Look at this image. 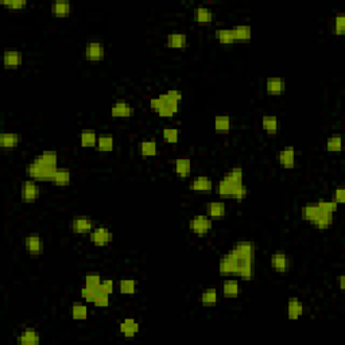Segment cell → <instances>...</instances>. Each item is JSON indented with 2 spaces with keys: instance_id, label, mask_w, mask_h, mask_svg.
<instances>
[{
  "instance_id": "obj_1",
  "label": "cell",
  "mask_w": 345,
  "mask_h": 345,
  "mask_svg": "<svg viewBox=\"0 0 345 345\" xmlns=\"http://www.w3.org/2000/svg\"><path fill=\"white\" fill-rule=\"evenodd\" d=\"M255 245L252 242H239L221 256L218 264V273L221 276L235 275L245 280L254 276Z\"/></svg>"
},
{
  "instance_id": "obj_2",
  "label": "cell",
  "mask_w": 345,
  "mask_h": 345,
  "mask_svg": "<svg viewBox=\"0 0 345 345\" xmlns=\"http://www.w3.org/2000/svg\"><path fill=\"white\" fill-rule=\"evenodd\" d=\"M337 207L339 205L332 200H320L317 203L306 204L301 209V217L317 229H328L333 224V214L336 213Z\"/></svg>"
},
{
  "instance_id": "obj_3",
  "label": "cell",
  "mask_w": 345,
  "mask_h": 345,
  "mask_svg": "<svg viewBox=\"0 0 345 345\" xmlns=\"http://www.w3.org/2000/svg\"><path fill=\"white\" fill-rule=\"evenodd\" d=\"M217 193L221 200H245L248 190L243 183V169L236 166L228 170L218 182Z\"/></svg>"
},
{
  "instance_id": "obj_4",
  "label": "cell",
  "mask_w": 345,
  "mask_h": 345,
  "mask_svg": "<svg viewBox=\"0 0 345 345\" xmlns=\"http://www.w3.org/2000/svg\"><path fill=\"white\" fill-rule=\"evenodd\" d=\"M182 92L178 89H170L166 93L154 97L150 100V108L157 112L161 117L175 116L179 109V102L182 100Z\"/></svg>"
},
{
  "instance_id": "obj_5",
  "label": "cell",
  "mask_w": 345,
  "mask_h": 345,
  "mask_svg": "<svg viewBox=\"0 0 345 345\" xmlns=\"http://www.w3.org/2000/svg\"><path fill=\"white\" fill-rule=\"evenodd\" d=\"M57 169L46 168V166L41 165L38 161L33 159V161L27 165L26 172H27V177L30 178V179H34L36 182H51L54 175H56Z\"/></svg>"
},
{
  "instance_id": "obj_6",
  "label": "cell",
  "mask_w": 345,
  "mask_h": 345,
  "mask_svg": "<svg viewBox=\"0 0 345 345\" xmlns=\"http://www.w3.org/2000/svg\"><path fill=\"white\" fill-rule=\"evenodd\" d=\"M213 227V220H210L205 214H198L196 217L190 218L189 221V229L190 232L198 235V236H205L210 232Z\"/></svg>"
},
{
  "instance_id": "obj_7",
  "label": "cell",
  "mask_w": 345,
  "mask_h": 345,
  "mask_svg": "<svg viewBox=\"0 0 345 345\" xmlns=\"http://www.w3.org/2000/svg\"><path fill=\"white\" fill-rule=\"evenodd\" d=\"M89 240L96 247H105L113 242V234L105 227H95V229L89 234Z\"/></svg>"
},
{
  "instance_id": "obj_8",
  "label": "cell",
  "mask_w": 345,
  "mask_h": 345,
  "mask_svg": "<svg viewBox=\"0 0 345 345\" xmlns=\"http://www.w3.org/2000/svg\"><path fill=\"white\" fill-rule=\"evenodd\" d=\"M41 196V189L39 185L34 179H27L22 183L21 186V198L25 203H35L36 200Z\"/></svg>"
},
{
  "instance_id": "obj_9",
  "label": "cell",
  "mask_w": 345,
  "mask_h": 345,
  "mask_svg": "<svg viewBox=\"0 0 345 345\" xmlns=\"http://www.w3.org/2000/svg\"><path fill=\"white\" fill-rule=\"evenodd\" d=\"M270 264L274 271L279 274H286L291 269V258L286 252H274L270 258Z\"/></svg>"
},
{
  "instance_id": "obj_10",
  "label": "cell",
  "mask_w": 345,
  "mask_h": 345,
  "mask_svg": "<svg viewBox=\"0 0 345 345\" xmlns=\"http://www.w3.org/2000/svg\"><path fill=\"white\" fill-rule=\"evenodd\" d=\"M84 57L88 61L99 62L105 57V47L100 41H91L84 49Z\"/></svg>"
},
{
  "instance_id": "obj_11",
  "label": "cell",
  "mask_w": 345,
  "mask_h": 345,
  "mask_svg": "<svg viewBox=\"0 0 345 345\" xmlns=\"http://www.w3.org/2000/svg\"><path fill=\"white\" fill-rule=\"evenodd\" d=\"M95 227H96L95 221L88 217H76L73 218L70 223L71 231L77 235L91 234L92 231L95 229Z\"/></svg>"
},
{
  "instance_id": "obj_12",
  "label": "cell",
  "mask_w": 345,
  "mask_h": 345,
  "mask_svg": "<svg viewBox=\"0 0 345 345\" xmlns=\"http://www.w3.org/2000/svg\"><path fill=\"white\" fill-rule=\"evenodd\" d=\"M134 113H135V108L132 107L130 103L120 100V102H116L112 104V117H116V119H128V117L134 116Z\"/></svg>"
},
{
  "instance_id": "obj_13",
  "label": "cell",
  "mask_w": 345,
  "mask_h": 345,
  "mask_svg": "<svg viewBox=\"0 0 345 345\" xmlns=\"http://www.w3.org/2000/svg\"><path fill=\"white\" fill-rule=\"evenodd\" d=\"M23 62V56L19 50L15 49H7L3 54V64H4L5 69L8 70H14L18 69Z\"/></svg>"
},
{
  "instance_id": "obj_14",
  "label": "cell",
  "mask_w": 345,
  "mask_h": 345,
  "mask_svg": "<svg viewBox=\"0 0 345 345\" xmlns=\"http://www.w3.org/2000/svg\"><path fill=\"white\" fill-rule=\"evenodd\" d=\"M26 251L33 256H38L43 252V243L38 234H29L25 240Z\"/></svg>"
},
{
  "instance_id": "obj_15",
  "label": "cell",
  "mask_w": 345,
  "mask_h": 345,
  "mask_svg": "<svg viewBox=\"0 0 345 345\" xmlns=\"http://www.w3.org/2000/svg\"><path fill=\"white\" fill-rule=\"evenodd\" d=\"M286 91V81L282 77H269L266 80V92L271 96H280Z\"/></svg>"
},
{
  "instance_id": "obj_16",
  "label": "cell",
  "mask_w": 345,
  "mask_h": 345,
  "mask_svg": "<svg viewBox=\"0 0 345 345\" xmlns=\"http://www.w3.org/2000/svg\"><path fill=\"white\" fill-rule=\"evenodd\" d=\"M16 343L19 345H38L41 343V336L33 328H26L18 335Z\"/></svg>"
},
{
  "instance_id": "obj_17",
  "label": "cell",
  "mask_w": 345,
  "mask_h": 345,
  "mask_svg": "<svg viewBox=\"0 0 345 345\" xmlns=\"http://www.w3.org/2000/svg\"><path fill=\"white\" fill-rule=\"evenodd\" d=\"M139 330H140V325L135 318H124L119 324V332L127 339L135 337L139 333Z\"/></svg>"
},
{
  "instance_id": "obj_18",
  "label": "cell",
  "mask_w": 345,
  "mask_h": 345,
  "mask_svg": "<svg viewBox=\"0 0 345 345\" xmlns=\"http://www.w3.org/2000/svg\"><path fill=\"white\" fill-rule=\"evenodd\" d=\"M227 213V207L223 201H210L207 204V216L210 220H223Z\"/></svg>"
},
{
  "instance_id": "obj_19",
  "label": "cell",
  "mask_w": 345,
  "mask_h": 345,
  "mask_svg": "<svg viewBox=\"0 0 345 345\" xmlns=\"http://www.w3.org/2000/svg\"><path fill=\"white\" fill-rule=\"evenodd\" d=\"M278 162L284 169H293L295 166V148L291 146H286L278 154Z\"/></svg>"
},
{
  "instance_id": "obj_20",
  "label": "cell",
  "mask_w": 345,
  "mask_h": 345,
  "mask_svg": "<svg viewBox=\"0 0 345 345\" xmlns=\"http://www.w3.org/2000/svg\"><path fill=\"white\" fill-rule=\"evenodd\" d=\"M174 172L179 178H188L192 172V161L190 158L181 157L174 161Z\"/></svg>"
},
{
  "instance_id": "obj_21",
  "label": "cell",
  "mask_w": 345,
  "mask_h": 345,
  "mask_svg": "<svg viewBox=\"0 0 345 345\" xmlns=\"http://www.w3.org/2000/svg\"><path fill=\"white\" fill-rule=\"evenodd\" d=\"M189 189L194 190V192H212L213 190V181L209 177L200 175L189 183Z\"/></svg>"
},
{
  "instance_id": "obj_22",
  "label": "cell",
  "mask_w": 345,
  "mask_h": 345,
  "mask_svg": "<svg viewBox=\"0 0 345 345\" xmlns=\"http://www.w3.org/2000/svg\"><path fill=\"white\" fill-rule=\"evenodd\" d=\"M166 45L170 49H185L188 45V36L183 33H172L166 38Z\"/></svg>"
},
{
  "instance_id": "obj_23",
  "label": "cell",
  "mask_w": 345,
  "mask_h": 345,
  "mask_svg": "<svg viewBox=\"0 0 345 345\" xmlns=\"http://www.w3.org/2000/svg\"><path fill=\"white\" fill-rule=\"evenodd\" d=\"M21 143V137L15 132H3L0 134V147L12 150L19 146Z\"/></svg>"
},
{
  "instance_id": "obj_24",
  "label": "cell",
  "mask_w": 345,
  "mask_h": 345,
  "mask_svg": "<svg viewBox=\"0 0 345 345\" xmlns=\"http://www.w3.org/2000/svg\"><path fill=\"white\" fill-rule=\"evenodd\" d=\"M51 14L57 18H66L71 14V4L68 0H58L51 4Z\"/></svg>"
},
{
  "instance_id": "obj_25",
  "label": "cell",
  "mask_w": 345,
  "mask_h": 345,
  "mask_svg": "<svg viewBox=\"0 0 345 345\" xmlns=\"http://www.w3.org/2000/svg\"><path fill=\"white\" fill-rule=\"evenodd\" d=\"M221 291L225 298H236L240 295V283L236 279H227L223 282Z\"/></svg>"
},
{
  "instance_id": "obj_26",
  "label": "cell",
  "mask_w": 345,
  "mask_h": 345,
  "mask_svg": "<svg viewBox=\"0 0 345 345\" xmlns=\"http://www.w3.org/2000/svg\"><path fill=\"white\" fill-rule=\"evenodd\" d=\"M218 301V293L214 287H209L205 289L200 295V302L204 308H213L217 305Z\"/></svg>"
},
{
  "instance_id": "obj_27",
  "label": "cell",
  "mask_w": 345,
  "mask_h": 345,
  "mask_svg": "<svg viewBox=\"0 0 345 345\" xmlns=\"http://www.w3.org/2000/svg\"><path fill=\"white\" fill-rule=\"evenodd\" d=\"M304 314V306L297 297H291L287 302V317L289 320H298Z\"/></svg>"
},
{
  "instance_id": "obj_28",
  "label": "cell",
  "mask_w": 345,
  "mask_h": 345,
  "mask_svg": "<svg viewBox=\"0 0 345 345\" xmlns=\"http://www.w3.org/2000/svg\"><path fill=\"white\" fill-rule=\"evenodd\" d=\"M71 182V172L68 168H58L51 183L54 186H69Z\"/></svg>"
},
{
  "instance_id": "obj_29",
  "label": "cell",
  "mask_w": 345,
  "mask_h": 345,
  "mask_svg": "<svg viewBox=\"0 0 345 345\" xmlns=\"http://www.w3.org/2000/svg\"><path fill=\"white\" fill-rule=\"evenodd\" d=\"M35 161L46 166V168L57 169L58 168V154L56 151H45L34 158Z\"/></svg>"
},
{
  "instance_id": "obj_30",
  "label": "cell",
  "mask_w": 345,
  "mask_h": 345,
  "mask_svg": "<svg viewBox=\"0 0 345 345\" xmlns=\"http://www.w3.org/2000/svg\"><path fill=\"white\" fill-rule=\"evenodd\" d=\"M194 15H196V21L198 22V25L208 26L213 21V12L209 7H205V5H198Z\"/></svg>"
},
{
  "instance_id": "obj_31",
  "label": "cell",
  "mask_w": 345,
  "mask_h": 345,
  "mask_svg": "<svg viewBox=\"0 0 345 345\" xmlns=\"http://www.w3.org/2000/svg\"><path fill=\"white\" fill-rule=\"evenodd\" d=\"M214 131L217 134H221V135H225V134H229L231 131V127H232V122H231V117L228 115H217L214 117Z\"/></svg>"
},
{
  "instance_id": "obj_32",
  "label": "cell",
  "mask_w": 345,
  "mask_h": 345,
  "mask_svg": "<svg viewBox=\"0 0 345 345\" xmlns=\"http://www.w3.org/2000/svg\"><path fill=\"white\" fill-rule=\"evenodd\" d=\"M139 152L144 158L155 157L158 152V143L154 139H146L139 143Z\"/></svg>"
},
{
  "instance_id": "obj_33",
  "label": "cell",
  "mask_w": 345,
  "mask_h": 345,
  "mask_svg": "<svg viewBox=\"0 0 345 345\" xmlns=\"http://www.w3.org/2000/svg\"><path fill=\"white\" fill-rule=\"evenodd\" d=\"M96 147L100 152H111L115 147V139L111 134H102L97 137Z\"/></svg>"
},
{
  "instance_id": "obj_34",
  "label": "cell",
  "mask_w": 345,
  "mask_h": 345,
  "mask_svg": "<svg viewBox=\"0 0 345 345\" xmlns=\"http://www.w3.org/2000/svg\"><path fill=\"white\" fill-rule=\"evenodd\" d=\"M262 127L266 131V134H269V135L278 134V127H279L278 117L274 116V115H264L262 117Z\"/></svg>"
},
{
  "instance_id": "obj_35",
  "label": "cell",
  "mask_w": 345,
  "mask_h": 345,
  "mask_svg": "<svg viewBox=\"0 0 345 345\" xmlns=\"http://www.w3.org/2000/svg\"><path fill=\"white\" fill-rule=\"evenodd\" d=\"M232 29V33H234L235 41H249L251 39V26L247 25H238L231 27Z\"/></svg>"
},
{
  "instance_id": "obj_36",
  "label": "cell",
  "mask_w": 345,
  "mask_h": 345,
  "mask_svg": "<svg viewBox=\"0 0 345 345\" xmlns=\"http://www.w3.org/2000/svg\"><path fill=\"white\" fill-rule=\"evenodd\" d=\"M214 36L221 45H234L236 42L232 29H217L214 33Z\"/></svg>"
},
{
  "instance_id": "obj_37",
  "label": "cell",
  "mask_w": 345,
  "mask_h": 345,
  "mask_svg": "<svg viewBox=\"0 0 345 345\" xmlns=\"http://www.w3.org/2000/svg\"><path fill=\"white\" fill-rule=\"evenodd\" d=\"M97 135L95 131H91V130H85V131L81 132L80 135V143L84 148H91L96 147L97 144Z\"/></svg>"
},
{
  "instance_id": "obj_38",
  "label": "cell",
  "mask_w": 345,
  "mask_h": 345,
  "mask_svg": "<svg viewBox=\"0 0 345 345\" xmlns=\"http://www.w3.org/2000/svg\"><path fill=\"white\" fill-rule=\"evenodd\" d=\"M119 291L123 295H134L137 293V280L135 279H122L119 282Z\"/></svg>"
},
{
  "instance_id": "obj_39",
  "label": "cell",
  "mask_w": 345,
  "mask_h": 345,
  "mask_svg": "<svg viewBox=\"0 0 345 345\" xmlns=\"http://www.w3.org/2000/svg\"><path fill=\"white\" fill-rule=\"evenodd\" d=\"M88 306L84 304H74L71 306V318L76 321H84L88 318Z\"/></svg>"
},
{
  "instance_id": "obj_40",
  "label": "cell",
  "mask_w": 345,
  "mask_h": 345,
  "mask_svg": "<svg viewBox=\"0 0 345 345\" xmlns=\"http://www.w3.org/2000/svg\"><path fill=\"white\" fill-rule=\"evenodd\" d=\"M341 147H343V139H341V135L336 134V135H332V137L328 138L326 140V150L329 152H340Z\"/></svg>"
},
{
  "instance_id": "obj_41",
  "label": "cell",
  "mask_w": 345,
  "mask_h": 345,
  "mask_svg": "<svg viewBox=\"0 0 345 345\" xmlns=\"http://www.w3.org/2000/svg\"><path fill=\"white\" fill-rule=\"evenodd\" d=\"M163 140L170 144H175L179 140V131L175 127H166L162 131Z\"/></svg>"
},
{
  "instance_id": "obj_42",
  "label": "cell",
  "mask_w": 345,
  "mask_h": 345,
  "mask_svg": "<svg viewBox=\"0 0 345 345\" xmlns=\"http://www.w3.org/2000/svg\"><path fill=\"white\" fill-rule=\"evenodd\" d=\"M1 5H4L5 8L10 11H22L27 8L29 3L26 0H3Z\"/></svg>"
},
{
  "instance_id": "obj_43",
  "label": "cell",
  "mask_w": 345,
  "mask_h": 345,
  "mask_svg": "<svg viewBox=\"0 0 345 345\" xmlns=\"http://www.w3.org/2000/svg\"><path fill=\"white\" fill-rule=\"evenodd\" d=\"M102 280H103L102 276H100L99 274H89V275H86L85 278H84V282H85L84 286L97 290L99 289V286H100V283H102Z\"/></svg>"
},
{
  "instance_id": "obj_44",
  "label": "cell",
  "mask_w": 345,
  "mask_h": 345,
  "mask_svg": "<svg viewBox=\"0 0 345 345\" xmlns=\"http://www.w3.org/2000/svg\"><path fill=\"white\" fill-rule=\"evenodd\" d=\"M333 33L336 35H343L345 33V16L343 14H337L333 25Z\"/></svg>"
},
{
  "instance_id": "obj_45",
  "label": "cell",
  "mask_w": 345,
  "mask_h": 345,
  "mask_svg": "<svg viewBox=\"0 0 345 345\" xmlns=\"http://www.w3.org/2000/svg\"><path fill=\"white\" fill-rule=\"evenodd\" d=\"M113 290H115V283L112 279H103L100 286L97 291L102 293V294H107V295H112L113 294Z\"/></svg>"
},
{
  "instance_id": "obj_46",
  "label": "cell",
  "mask_w": 345,
  "mask_h": 345,
  "mask_svg": "<svg viewBox=\"0 0 345 345\" xmlns=\"http://www.w3.org/2000/svg\"><path fill=\"white\" fill-rule=\"evenodd\" d=\"M97 294H99V291L95 289H91V287L84 286L81 289V298L85 301V302H93V300L96 298Z\"/></svg>"
},
{
  "instance_id": "obj_47",
  "label": "cell",
  "mask_w": 345,
  "mask_h": 345,
  "mask_svg": "<svg viewBox=\"0 0 345 345\" xmlns=\"http://www.w3.org/2000/svg\"><path fill=\"white\" fill-rule=\"evenodd\" d=\"M109 297H111V295L99 293L92 304L95 305L96 308H107V306H109Z\"/></svg>"
},
{
  "instance_id": "obj_48",
  "label": "cell",
  "mask_w": 345,
  "mask_h": 345,
  "mask_svg": "<svg viewBox=\"0 0 345 345\" xmlns=\"http://www.w3.org/2000/svg\"><path fill=\"white\" fill-rule=\"evenodd\" d=\"M332 201H335L337 205L344 204L345 203V189L341 188V186L336 188L335 192H333V198H332Z\"/></svg>"
},
{
  "instance_id": "obj_49",
  "label": "cell",
  "mask_w": 345,
  "mask_h": 345,
  "mask_svg": "<svg viewBox=\"0 0 345 345\" xmlns=\"http://www.w3.org/2000/svg\"><path fill=\"white\" fill-rule=\"evenodd\" d=\"M344 280H345V276H344V275H340V276H339V283H340V290H341V291H343V290L345 289Z\"/></svg>"
}]
</instances>
